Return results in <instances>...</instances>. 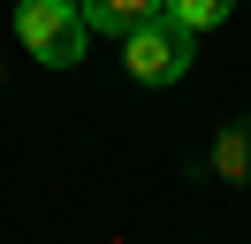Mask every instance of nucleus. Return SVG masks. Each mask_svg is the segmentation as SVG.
I'll list each match as a JSON object with an SVG mask.
<instances>
[{
    "instance_id": "obj_1",
    "label": "nucleus",
    "mask_w": 251,
    "mask_h": 244,
    "mask_svg": "<svg viewBox=\"0 0 251 244\" xmlns=\"http://www.w3.org/2000/svg\"><path fill=\"white\" fill-rule=\"evenodd\" d=\"M16 30H23V46H31V61H46V69H76L84 38H92V23H84L76 0H23Z\"/></svg>"
},
{
    "instance_id": "obj_2",
    "label": "nucleus",
    "mask_w": 251,
    "mask_h": 244,
    "mask_svg": "<svg viewBox=\"0 0 251 244\" xmlns=\"http://www.w3.org/2000/svg\"><path fill=\"white\" fill-rule=\"evenodd\" d=\"M190 38H198V30H183L160 8V15H145L137 30H122V69L137 76V84H175V76H190Z\"/></svg>"
},
{
    "instance_id": "obj_3",
    "label": "nucleus",
    "mask_w": 251,
    "mask_h": 244,
    "mask_svg": "<svg viewBox=\"0 0 251 244\" xmlns=\"http://www.w3.org/2000/svg\"><path fill=\"white\" fill-rule=\"evenodd\" d=\"M213 176L221 183H251V115L228 122V130L213 137Z\"/></svg>"
},
{
    "instance_id": "obj_4",
    "label": "nucleus",
    "mask_w": 251,
    "mask_h": 244,
    "mask_svg": "<svg viewBox=\"0 0 251 244\" xmlns=\"http://www.w3.org/2000/svg\"><path fill=\"white\" fill-rule=\"evenodd\" d=\"M76 8H84L92 30H114V38H122V30H137L145 15H160V0H76Z\"/></svg>"
},
{
    "instance_id": "obj_5",
    "label": "nucleus",
    "mask_w": 251,
    "mask_h": 244,
    "mask_svg": "<svg viewBox=\"0 0 251 244\" xmlns=\"http://www.w3.org/2000/svg\"><path fill=\"white\" fill-rule=\"evenodd\" d=\"M160 8H168L183 30H213L221 15H228V0H160Z\"/></svg>"
}]
</instances>
